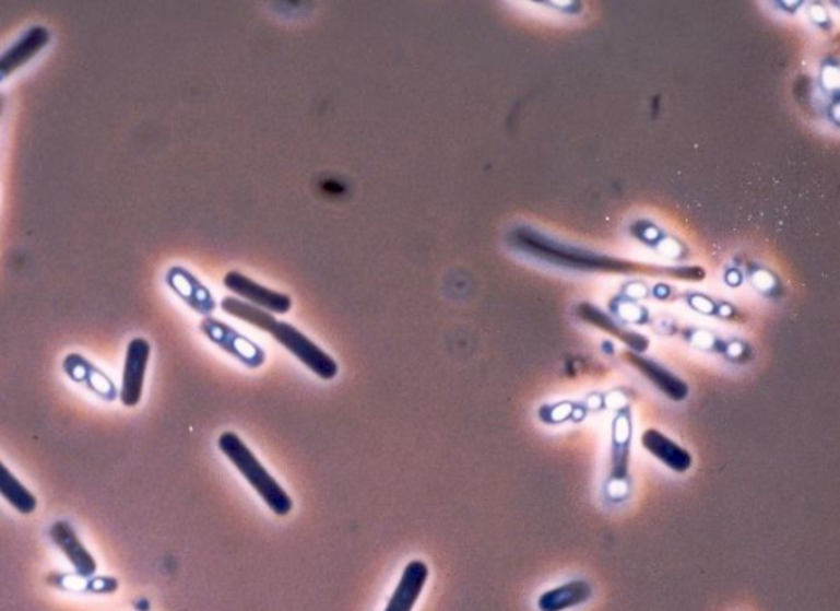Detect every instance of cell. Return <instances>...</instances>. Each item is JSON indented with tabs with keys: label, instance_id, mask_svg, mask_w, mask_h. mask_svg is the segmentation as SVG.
<instances>
[{
	"label": "cell",
	"instance_id": "cell-7",
	"mask_svg": "<svg viewBox=\"0 0 840 611\" xmlns=\"http://www.w3.org/2000/svg\"><path fill=\"white\" fill-rule=\"evenodd\" d=\"M63 372L73 384L80 385L99 400L110 403V401H116L119 398V390H117L113 378L106 372L100 371L96 364L87 361L84 355L76 354V352L67 355L63 361Z\"/></svg>",
	"mask_w": 840,
	"mask_h": 611
},
{
	"label": "cell",
	"instance_id": "cell-6",
	"mask_svg": "<svg viewBox=\"0 0 840 611\" xmlns=\"http://www.w3.org/2000/svg\"><path fill=\"white\" fill-rule=\"evenodd\" d=\"M224 284L227 290L237 296L244 297L245 303L264 309L268 313L276 315H286L289 313L293 301L287 294L277 293L263 284L257 283L251 278L245 277L240 271H228L224 278Z\"/></svg>",
	"mask_w": 840,
	"mask_h": 611
},
{
	"label": "cell",
	"instance_id": "cell-5",
	"mask_svg": "<svg viewBox=\"0 0 840 611\" xmlns=\"http://www.w3.org/2000/svg\"><path fill=\"white\" fill-rule=\"evenodd\" d=\"M150 357H152V345L146 339L135 338L127 345L122 384L119 390L120 403L123 407L135 408L142 401Z\"/></svg>",
	"mask_w": 840,
	"mask_h": 611
},
{
	"label": "cell",
	"instance_id": "cell-11",
	"mask_svg": "<svg viewBox=\"0 0 840 611\" xmlns=\"http://www.w3.org/2000/svg\"><path fill=\"white\" fill-rule=\"evenodd\" d=\"M429 578L426 562L411 561L402 572L401 580L384 611H412Z\"/></svg>",
	"mask_w": 840,
	"mask_h": 611
},
{
	"label": "cell",
	"instance_id": "cell-10",
	"mask_svg": "<svg viewBox=\"0 0 840 611\" xmlns=\"http://www.w3.org/2000/svg\"><path fill=\"white\" fill-rule=\"evenodd\" d=\"M166 284L171 287L173 293L179 299L185 301L189 308L198 315L209 316L217 308V303H215L209 287L186 268H169L168 273H166Z\"/></svg>",
	"mask_w": 840,
	"mask_h": 611
},
{
	"label": "cell",
	"instance_id": "cell-19",
	"mask_svg": "<svg viewBox=\"0 0 840 611\" xmlns=\"http://www.w3.org/2000/svg\"><path fill=\"white\" fill-rule=\"evenodd\" d=\"M2 106H4V97L0 94V113H2Z\"/></svg>",
	"mask_w": 840,
	"mask_h": 611
},
{
	"label": "cell",
	"instance_id": "cell-3",
	"mask_svg": "<svg viewBox=\"0 0 840 611\" xmlns=\"http://www.w3.org/2000/svg\"><path fill=\"white\" fill-rule=\"evenodd\" d=\"M201 331L212 344L217 345L222 351L237 359L245 367L260 368L264 361H267L263 349L257 342L235 331L234 328L225 325L224 321H218L215 318H205L201 322Z\"/></svg>",
	"mask_w": 840,
	"mask_h": 611
},
{
	"label": "cell",
	"instance_id": "cell-12",
	"mask_svg": "<svg viewBox=\"0 0 840 611\" xmlns=\"http://www.w3.org/2000/svg\"><path fill=\"white\" fill-rule=\"evenodd\" d=\"M640 443H642L643 449L649 450L655 459L665 463L673 472H686L691 467L693 459L688 450L683 449L675 440L670 439L660 431L647 430L642 434Z\"/></svg>",
	"mask_w": 840,
	"mask_h": 611
},
{
	"label": "cell",
	"instance_id": "cell-8",
	"mask_svg": "<svg viewBox=\"0 0 840 611\" xmlns=\"http://www.w3.org/2000/svg\"><path fill=\"white\" fill-rule=\"evenodd\" d=\"M48 538L57 545L58 551L68 559L78 575L94 577L97 572L96 557L84 545L83 539L78 534L76 528L70 521L58 519L48 528Z\"/></svg>",
	"mask_w": 840,
	"mask_h": 611
},
{
	"label": "cell",
	"instance_id": "cell-4",
	"mask_svg": "<svg viewBox=\"0 0 840 611\" xmlns=\"http://www.w3.org/2000/svg\"><path fill=\"white\" fill-rule=\"evenodd\" d=\"M514 245L524 248L529 254L539 255L541 258L554 261V263L565 265V267L575 268H604V270H614L619 268V263H614L604 258L591 257V255H581L564 245L554 244V242L544 240L542 237L528 231H519L514 235Z\"/></svg>",
	"mask_w": 840,
	"mask_h": 611
},
{
	"label": "cell",
	"instance_id": "cell-18",
	"mask_svg": "<svg viewBox=\"0 0 840 611\" xmlns=\"http://www.w3.org/2000/svg\"><path fill=\"white\" fill-rule=\"evenodd\" d=\"M837 83H839L837 70H827L826 73H824V84H826V87H837Z\"/></svg>",
	"mask_w": 840,
	"mask_h": 611
},
{
	"label": "cell",
	"instance_id": "cell-16",
	"mask_svg": "<svg viewBox=\"0 0 840 611\" xmlns=\"http://www.w3.org/2000/svg\"><path fill=\"white\" fill-rule=\"evenodd\" d=\"M578 315L583 321L590 322V325L596 326L598 329L610 332V334L616 336L617 339L629 345L634 351L642 352L649 348V341L642 336L634 334V332L624 331V329L617 328L616 322L611 321L603 312L594 308L591 304H581L578 309Z\"/></svg>",
	"mask_w": 840,
	"mask_h": 611
},
{
	"label": "cell",
	"instance_id": "cell-17",
	"mask_svg": "<svg viewBox=\"0 0 840 611\" xmlns=\"http://www.w3.org/2000/svg\"><path fill=\"white\" fill-rule=\"evenodd\" d=\"M50 581L64 590L94 591V594H114L119 581L114 577H83V575L51 574Z\"/></svg>",
	"mask_w": 840,
	"mask_h": 611
},
{
	"label": "cell",
	"instance_id": "cell-14",
	"mask_svg": "<svg viewBox=\"0 0 840 611\" xmlns=\"http://www.w3.org/2000/svg\"><path fill=\"white\" fill-rule=\"evenodd\" d=\"M627 361L630 365L642 372L663 395L672 398L673 401H683L688 397V385L682 380V378L673 375L672 372L663 368L662 365L655 364V362L647 361V359L640 357L636 354H627Z\"/></svg>",
	"mask_w": 840,
	"mask_h": 611
},
{
	"label": "cell",
	"instance_id": "cell-1",
	"mask_svg": "<svg viewBox=\"0 0 840 611\" xmlns=\"http://www.w3.org/2000/svg\"><path fill=\"white\" fill-rule=\"evenodd\" d=\"M221 308L232 318L240 319V321L248 322L253 328L273 336L277 344L283 345L287 352H291L297 361L303 362V365H306L312 374L322 380H333L339 375V364L327 352L313 344L307 336L297 331L294 326L277 321L271 313L232 296L222 299Z\"/></svg>",
	"mask_w": 840,
	"mask_h": 611
},
{
	"label": "cell",
	"instance_id": "cell-13",
	"mask_svg": "<svg viewBox=\"0 0 840 611\" xmlns=\"http://www.w3.org/2000/svg\"><path fill=\"white\" fill-rule=\"evenodd\" d=\"M593 597V587L587 580H571L542 594L537 607L541 611H565L580 607Z\"/></svg>",
	"mask_w": 840,
	"mask_h": 611
},
{
	"label": "cell",
	"instance_id": "cell-2",
	"mask_svg": "<svg viewBox=\"0 0 840 611\" xmlns=\"http://www.w3.org/2000/svg\"><path fill=\"white\" fill-rule=\"evenodd\" d=\"M218 449L237 467L240 475L247 479L251 489L261 496L268 508L277 516L289 515L293 509V500L286 490L274 480V477L264 469L263 463L257 459L250 447L240 439L238 434L225 431L218 437Z\"/></svg>",
	"mask_w": 840,
	"mask_h": 611
},
{
	"label": "cell",
	"instance_id": "cell-9",
	"mask_svg": "<svg viewBox=\"0 0 840 611\" xmlns=\"http://www.w3.org/2000/svg\"><path fill=\"white\" fill-rule=\"evenodd\" d=\"M51 34L44 25H35L21 35L4 54L0 55V84L4 83L15 71L31 63L37 55L50 45Z\"/></svg>",
	"mask_w": 840,
	"mask_h": 611
},
{
	"label": "cell",
	"instance_id": "cell-15",
	"mask_svg": "<svg viewBox=\"0 0 840 611\" xmlns=\"http://www.w3.org/2000/svg\"><path fill=\"white\" fill-rule=\"evenodd\" d=\"M0 496L21 515H32L38 506L37 496L0 460Z\"/></svg>",
	"mask_w": 840,
	"mask_h": 611
}]
</instances>
